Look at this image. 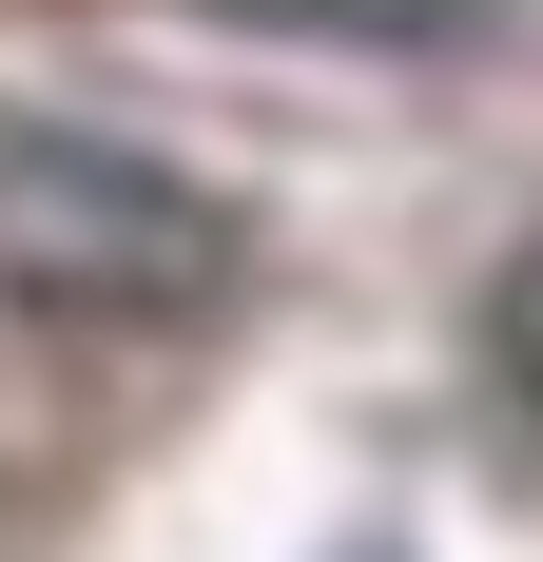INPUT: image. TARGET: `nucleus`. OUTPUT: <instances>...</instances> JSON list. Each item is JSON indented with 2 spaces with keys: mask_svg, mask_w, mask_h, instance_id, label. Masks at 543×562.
<instances>
[{
  "mask_svg": "<svg viewBox=\"0 0 543 562\" xmlns=\"http://www.w3.org/2000/svg\"><path fill=\"white\" fill-rule=\"evenodd\" d=\"M0 291L58 330H195V311H233V214L117 136L0 116Z\"/></svg>",
  "mask_w": 543,
  "mask_h": 562,
  "instance_id": "1",
  "label": "nucleus"
},
{
  "mask_svg": "<svg viewBox=\"0 0 543 562\" xmlns=\"http://www.w3.org/2000/svg\"><path fill=\"white\" fill-rule=\"evenodd\" d=\"M195 20H272V40H369V58H524V0H195Z\"/></svg>",
  "mask_w": 543,
  "mask_h": 562,
  "instance_id": "2",
  "label": "nucleus"
},
{
  "mask_svg": "<svg viewBox=\"0 0 543 562\" xmlns=\"http://www.w3.org/2000/svg\"><path fill=\"white\" fill-rule=\"evenodd\" d=\"M486 349H505V389H524V427H543V233L505 252V291H486Z\"/></svg>",
  "mask_w": 543,
  "mask_h": 562,
  "instance_id": "3",
  "label": "nucleus"
}]
</instances>
